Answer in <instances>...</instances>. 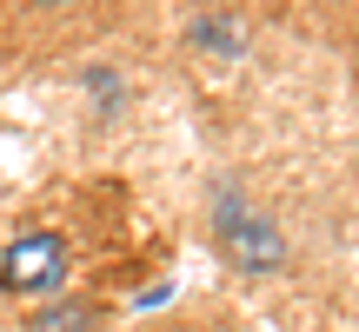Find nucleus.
I'll use <instances>...</instances> for the list:
<instances>
[{
    "instance_id": "f257e3e1",
    "label": "nucleus",
    "mask_w": 359,
    "mask_h": 332,
    "mask_svg": "<svg viewBox=\"0 0 359 332\" xmlns=\"http://www.w3.org/2000/svg\"><path fill=\"white\" fill-rule=\"evenodd\" d=\"M67 286V240L47 226L20 233V240L0 253V293H20V299H40V293H60Z\"/></svg>"
},
{
    "instance_id": "f03ea898",
    "label": "nucleus",
    "mask_w": 359,
    "mask_h": 332,
    "mask_svg": "<svg viewBox=\"0 0 359 332\" xmlns=\"http://www.w3.org/2000/svg\"><path fill=\"white\" fill-rule=\"evenodd\" d=\"M219 253H226L240 272H273L286 259V240H280L273 219L246 213L240 193H226V200H219Z\"/></svg>"
},
{
    "instance_id": "7ed1b4c3",
    "label": "nucleus",
    "mask_w": 359,
    "mask_h": 332,
    "mask_svg": "<svg viewBox=\"0 0 359 332\" xmlns=\"http://www.w3.org/2000/svg\"><path fill=\"white\" fill-rule=\"evenodd\" d=\"M27 332H93V306H80V299H67V306H47L27 319Z\"/></svg>"
},
{
    "instance_id": "20e7f679",
    "label": "nucleus",
    "mask_w": 359,
    "mask_h": 332,
    "mask_svg": "<svg viewBox=\"0 0 359 332\" xmlns=\"http://www.w3.org/2000/svg\"><path fill=\"white\" fill-rule=\"evenodd\" d=\"M193 40L200 47H219V53H240V27H233V13H200V27H193Z\"/></svg>"
},
{
    "instance_id": "39448f33",
    "label": "nucleus",
    "mask_w": 359,
    "mask_h": 332,
    "mask_svg": "<svg viewBox=\"0 0 359 332\" xmlns=\"http://www.w3.org/2000/svg\"><path fill=\"white\" fill-rule=\"evenodd\" d=\"M107 0H13V13L27 20H67V13H100Z\"/></svg>"
}]
</instances>
